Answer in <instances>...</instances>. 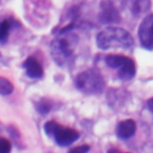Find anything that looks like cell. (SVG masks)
Returning <instances> with one entry per match:
<instances>
[{"label": "cell", "mask_w": 153, "mask_h": 153, "mask_svg": "<svg viewBox=\"0 0 153 153\" xmlns=\"http://www.w3.org/2000/svg\"><path fill=\"white\" fill-rule=\"evenodd\" d=\"M0 153H11V142L5 137H0Z\"/></svg>", "instance_id": "obj_15"}, {"label": "cell", "mask_w": 153, "mask_h": 153, "mask_svg": "<svg viewBox=\"0 0 153 153\" xmlns=\"http://www.w3.org/2000/svg\"><path fill=\"white\" fill-rule=\"evenodd\" d=\"M135 130H136V124L133 120L121 121L116 127V134L122 140H127L135 134Z\"/></svg>", "instance_id": "obj_8"}, {"label": "cell", "mask_w": 153, "mask_h": 153, "mask_svg": "<svg viewBox=\"0 0 153 153\" xmlns=\"http://www.w3.org/2000/svg\"><path fill=\"white\" fill-rule=\"evenodd\" d=\"M151 7V1L149 0H134L131 5V12L135 17H139L143 13L147 12Z\"/></svg>", "instance_id": "obj_11"}, {"label": "cell", "mask_w": 153, "mask_h": 153, "mask_svg": "<svg viewBox=\"0 0 153 153\" xmlns=\"http://www.w3.org/2000/svg\"><path fill=\"white\" fill-rule=\"evenodd\" d=\"M36 109H37V111H38L39 114L44 115V114H47L48 111H50V109H51V103H50L48 99H41V100L37 103Z\"/></svg>", "instance_id": "obj_14"}, {"label": "cell", "mask_w": 153, "mask_h": 153, "mask_svg": "<svg viewBox=\"0 0 153 153\" xmlns=\"http://www.w3.org/2000/svg\"><path fill=\"white\" fill-rule=\"evenodd\" d=\"M108 153H121V152L118 149H116V148H111V149L108 151Z\"/></svg>", "instance_id": "obj_18"}, {"label": "cell", "mask_w": 153, "mask_h": 153, "mask_svg": "<svg viewBox=\"0 0 153 153\" xmlns=\"http://www.w3.org/2000/svg\"><path fill=\"white\" fill-rule=\"evenodd\" d=\"M140 43L145 49H153V13L146 16L140 23L137 31Z\"/></svg>", "instance_id": "obj_4"}, {"label": "cell", "mask_w": 153, "mask_h": 153, "mask_svg": "<svg viewBox=\"0 0 153 153\" xmlns=\"http://www.w3.org/2000/svg\"><path fill=\"white\" fill-rule=\"evenodd\" d=\"M78 44V36L72 33L71 31L60 32V36L53 39L50 43V51L54 61L59 66L68 65L73 56Z\"/></svg>", "instance_id": "obj_1"}, {"label": "cell", "mask_w": 153, "mask_h": 153, "mask_svg": "<svg viewBox=\"0 0 153 153\" xmlns=\"http://www.w3.org/2000/svg\"><path fill=\"white\" fill-rule=\"evenodd\" d=\"M126 60H127V56H123V55L111 54V55L105 56V63H106V66L110 67V68H114V69H118L124 63Z\"/></svg>", "instance_id": "obj_12"}, {"label": "cell", "mask_w": 153, "mask_h": 153, "mask_svg": "<svg viewBox=\"0 0 153 153\" xmlns=\"http://www.w3.org/2000/svg\"><path fill=\"white\" fill-rule=\"evenodd\" d=\"M75 86L85 94H97L104 90L105 81L97 69L91 68L78 74L75 79Z\"/></svg>", "instance_id": "obj_3"}, {"label": "cell", "mask_w": 153, "mask_h": 153, "mask_svg": "<svg viewBox=\"0 0 153 153\" xmlns=\"http://www.w3.org/2000/svg\"><path fill=\"white\" fill-rule=\"evenodd\" d=\"M97 45L103 50L130 49L134 45V39L127 30L122 27L110 26L102 30L97 35Z\"/></svg>", "instance_id": "obj_2"}, {"label": "cell", "mask_w": 153, "mask_h": 153, "mask_svg": "<svg viewBox=\"0 0 153 153\" xmlns=\"http://www.w3.org/2000/svg\"><path fill=\"white\" fill-rule=\"evenodd\" d=\"M88 151H90V146H87V145H82V146L74 147V148L71 149L68 153H87Z\"/></svg>", "instance_id": "obj_16"}, {"label": "cell", "mask_w": 153, "mask_h": 153, "mask_svg": "<svg viewBox=\"0 0 153 153\" xmlns=\"http://www.w3.org/2000/svg\"><path fill=\"white\" fill-rule=\"evenodd\" d=\"M135 73H136L135 62L131 59L127 57L124 63L118 68V78L121 80H130L134 78Z\"/></svg>", "instance_id": "obj_9"}, {"label": "cell", "mask_w": 153, "mask_h": 153, "mask_svg": "<svg viewBox=\"0 0 153 153\" xmlns=\"http://www.w3.org/2000/svg\"><path fill=\"white\" fill-rule=\"evenodd\" d=\"M147 106H148L149 111H152V112H153V98H151V99L147 102Z\"/></svg>", "instance_id": "obj_17"}, {"label": "cell", "mask_w": 153, "mask_h": 153, "mask_svg": "<svg viewBox=\"0 0 153 153\" xmlns=\"http://www.w3.org/2000/svg\"><path fill=\"white\" fill-rule=\"evenodd\" d=\"M53 137H54V140L56 141L57 145L68 146V145L73 143L74 141H76L79 139V133L75 129L65 128V127H61L59 124L57 128L55 129L54 134H53Z\"/></svg>", "instance_id": "obj_6"}, {"label": "cell", "mask_w": 153, "mask_h": 153, "mask_svg": "<svg viewBox=\"0 0 153 153\" xmlns=\"http://www.w3.org/2000/svg\"><path fill=\"white\" fill-rule=\"evenodd\" d=\"M14 25H19V23L13 18H6L2 22H0V43L7 42L10 31Z\"/></svg>", "instance_id": "obj_10"}, {"label": "cell", "mask_w": 153, "mask_h": 153, "mask_svg": "<svg viewBox=\"0 0 153 153\" xmlns=\"http://www.w3.org/2000/svg\"><path fill=\"white\" fill-rule=\"evenodd\" d=\"M13 92V84L4 76H0V94L1 96H7Z\"/></svg>", "instance_id": "obj_13"}, {"label": "cell", "mask_w": 153, "mask_h": 153, "mask_svg": "<svg viewBox=\"0 0 153 153\" xmlns=\"http://www.w3.org/2000/svg\"><path fill=\"white\" fill-rule=\"evenodd\" d=\"M99 22L103 24H114L121 20L118 8L111 0H102L99 4Z\"/></svg>", "instance_id": "obj_5"}, {"label": "cell", "mask_w": 153, "mask_h": 153, "mask_svg": "<svg viewBox=\"0 0 153 153\" xmlns=\"http://www.w3.org/2000/svg\"><path fill=\"white\" fill-rule=\"evenodd\" d=\"M24 68L26 71V74L30 78L39 79L43 76V68L42 65L38 62V60L35 56H29L24 62Z\"/></svg>", "instance_id": "obj_7"}]
</instances>
